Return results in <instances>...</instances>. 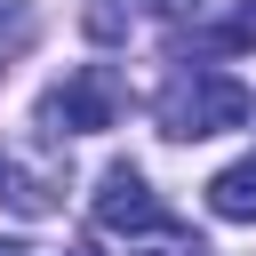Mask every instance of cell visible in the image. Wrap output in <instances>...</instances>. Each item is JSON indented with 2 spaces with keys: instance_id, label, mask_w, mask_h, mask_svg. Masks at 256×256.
Segmentation results:
<instances>
[{
  "instance_id": "cell-6",
  "label": "cell",
  "mask_w": 256,
  "mask_h": 256,
  "mask_svg": "<svg viewBox=\"0 0 256 256\" xmlns=\"http://www.w3.org/2000/svg\"><path fill=\"white\" fill-rule=\"evenodd\" d=\"M32 40V8L24 0H0V72H8V56Z\"/></svg>"
},
{
  "instance_id": "cell-9",
  "label": "cell",
  "mask_w": 256,
  "mask_h": 256,
  "mask_svg": "<svg viewBox=\"0 0 256 256\" xmlns=\"http://www.w3.org/2000/svg\"><path fill=\"white\" fill-rule=\"evenodd\" d=\"M0 256H32V248H24V240H0Z\"/></svg>"
},
{
  "instance_id": "cell-3",
  "label": "cell",
  "mask_w": 256,
  "mask_h": 256,
  "mask_svg": "<svg viewBox=\"0 0 256 256\" xmlns=\"http://www.w3.org/2000/svg\"><path fill=\"white\" fill-rule=\"evenodd\" d=\"M208 208H216L224 224H256V152L208 176Z\"/></svg>"
},
{
  "instance_id": "cell-2",
  "label": "cell",
  "mask_w": 256,
  "mask_h": 256,
  "mask_svg": "<svg viewBox=\"0 0 256 256\" xmlns=\"http://www.w3.org/2000/svg\"><path fill=\"white\" fill-rule=\"evenodd\" d=\"M120 104H128V80H120L112 64H72L64 88L40 96V128H48V136H96V128L120 120Z\"/></svg>"
},
{
  "instance_id": "cell-1",
  "label": "cell",
  "mask_w": 256,
  "mask_h": 256,
  "mask_svg": "<svg viewBox=\"0 0 256 256\" xmlns=\"http://www.w3.org/2000/svg\"><path fill=\"white\" fill-rule=\"evenodd\" d=\"M248 112H256V96H248L232 72H216V64H176L168 88H160V136H176V144L224 136V128H240Z\"/></svg>"
},
{
  "instance_id": "cell-4",
  "label": "cell",
  "mask_w": 256,
  "mask_h": 256,
  "mask_svg": "<svg viewBox=\"0 0 256 256\" xmlns=\"http://www.w3.org/2000/svg\"><path fill=\"white\" fill-rule=\"evenodd\" d=\"M128 256H208V240H200L192 224H176V216L160 208V216H144V224L128 232Z\"/></svg>"
},
{
  "instance_id": "cell-7",
  "label": "cell",
  "mask_w": 256,
  "mask_h": 256,
  "mask_svg": "<svg viewBox=\"0 0 256 256\" xmlns=\"http://www.w3.org/2000/svg\"><path fill=\"white\" fill-rule=\"evenodd\" d=\"M152 16H168V24H184V16H200V0H144Z\"/></svg>"
},
{
  "instance_id": "cell-5",
  "label": "cell",
  "mask_w": 256,
  "mask_h": 256,
  "mask_svg": "<svg viewBox=\"0 0 256 256\" xmlns=\"http://www.w3.org/2000/svg\"><path fill=\"white\" fill-rule=\"evenodd\" d=\"M208 48H224V56H248V48H256V0H240L224 24H208Z\"/></svg>"
},
{
  "instance_id": "cell-8",
  "label": "cell",
  "mask_w": 256,
  "mask_h": 256,
  "mask_svg": "<svg viewBox=\"0 0 256 256\" xmlns=\"http://www.w3.org/2000/svg\"><path fill=\"white\" fill-rule=\"evenodd\" d=\"M64 256H104V248H96V240H72V248H64Z\"/></svg>"
}]
</instances>
